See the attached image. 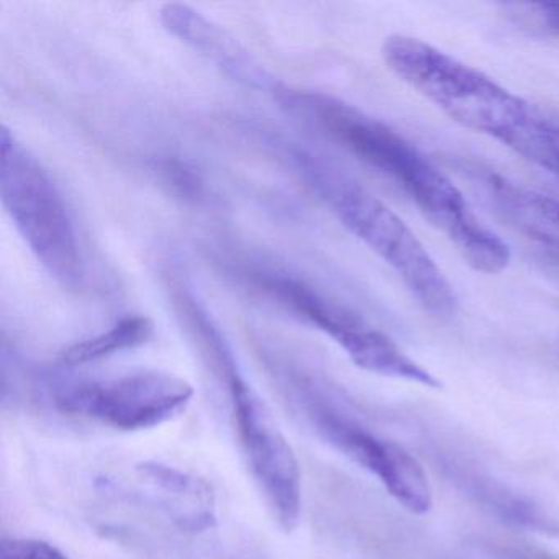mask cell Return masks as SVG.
Instances as JSON below:
<instances>
[{
    "label": "cell",
    "instance_id": "1",
    "mask_svg": "<svg viewBox=\"0 0 559 559\" xmlns=\"http://www.w3.org/2000/svg\"><path fill=\"white\" fill-rule=\"evenodd\" d=\"M313 188L333 214L401 277L418 306L437 320H451L460 300L443 271L414 231L384 202L312 156L300 158Z\"/></svg>",
    "mask_w": 559,
    "mask_h": 559
},
{
    "label": "cell",
    "instance_id": "2",
    "mask_svg": "<svg viewBox=\"0 0 559 559\" xmlns=\"http://www.w3.org/2000/svg\"><path fill=\"white\" fill-rule=\"evenodd\" d=\"M389 70L464 129L500 143L533 112L532 107L483 71L407 35L382 45Z\"/></svg>",
    "mask_w": 559,
    "mask_h": 559
},
{
    "label": "cell",
    "instance_id": "3",
    "mask_svg": "<svg viewBox=\"0 0 559 559\" xmlns=\"http://www.w3.org/2000/svg\"><path fill=\"white\" fill-rule=\"evenodd\" d=\"M0 195L44 270L61 286L80 287L84 261L70 207L50 173L5 127L0 132Z\"/></svg>",
    "mask_w": 559,
    "mask_h": 559
},
{
    "label": "cell",
    "instance_id": "4",
    "mask_svg": "<svg viewBox=\"0 0 559 559\" xmlns=\"http://www.w3.org/2000/svg\"><path fill=\"white\" fill-rule=\"evenodd\" d=\"M194 397L186 379L162 371H135L112 378L68 382L57 405L71 415L122 431L159 427L185 414Z\"/></svg>",
    "mask_w": 559,
    "mask_h": 559
},
{
    "label": "cell",
    "instance_id": "5",
    "mask_svg": "<svg viewBox=\"0 0 559 559\" xmlns=\"http://www.w3.org/2000/svg\"><path fill=\"white\" fill-rule=\"evenodd\" d=\"M225 362L235 424L248 466L280 525L293 532L302 513L299 460L266 402L245 381L230 358Z\"/></svg>",
    "mask_w": 559,
    "mask_h": 559
},
{
    "label": "cell",
    "instance_id": "6",
    "mask_svg": "<svg viewBox=\"0 0 559 559\" xmlns=\"http://www.w3.org/2000/svg\"><path fill=\"white\" fill-rule=\"evenodd\" d=\"M266 289L280 302L333 340L358 368L384 378L440 389L441 382L381 330L299 281L271 277Z\"/></svg>",
    "mask_w": 559,
    "mask_h": 559
},
{
    "label": "cell",
    "instance_id": "7",
    "mask_svg": "<svg viewBox=\"0 0 559 559\" xmlns=\"http://www.w3.org/2000/svg\"><path fill=\"white\" fill-rule=\"evenodd\" d=\"M317 425L336 450L372 474L404 509L415 515L430 512L433 507L430 480L420 461L402 444L378 437L335 412H317Z\"/></svg>",
    "mask_w": 559,
    "mask_h": 559
},
{
    "label": "cell",
    "instance_id": "8",
    "mask_svg": "<svg viewBox=\"0 0 559 559\" xmlns=\"http://www.w3.org/2000/svg\"><path fill=\"white\" fill-rule=\"evenodd\" d=\"M159 21L169 35L204 57L230 80L276 96L284 90L277 78L238 38L195 9L173 2L163 5Z\"/></svg>",
    "mask_w": 559,
    "mask_h": 559
},
{
    "label": "cell",
    "instance_id": "9",
    "mask_svg": "<svg viewBox=\"0 0 559 559\" xmlns=\"http://www.w3.org/2000/svg\"><path fill=\"white\" fill-rule=\"evenodd\" d=\"M497 214L530 240L559 253V201L507 181L493 173L471 169Z\"/></svg>",
    "mask_w": 559,
    "mask_h": 559
},
{
    "label": "cell",
    "instance_id": "10",
    "mask_svg": "<svg viewBox=\"0 0 559 559\" xmlns=\"http://www.w3.org/2000/svg\"><path fill=\"white\" fill-rule=\"evenodd\" d=\"M444 471L454 486L467 497L512 525L523 526L546 535H559L558 520L552 519L538 503L500 480L454 460L444 461Z\"/></svg>",
    "mask_w": 559,
    "mask_h": 559
},
{
    "label": "cell",
    "instance_id": "11",
    "mask_svg": "<svg viewBox=\"0 0 559 559\" xmlns=\"http://www.w3.org/2000/svg\"><path fill=\"white\" fill-rule=\"evenodd\" d=\"M139 474L162 496L169 515L182 530L205 532L214 528L215 496L211 484L178 467L162 463H143Z\"/></svg>",
    "mask_w": 559,
    "mask_h": 559
},
{
    "label": "cell",
    "instance_id": "12",
    "mask_svg": "<svg viewBox=\"0 0 559 559\" xmlns=\"http://www.w3.org/2000/svg\"><path fill=\"white\" fill-rule=\"evenodd\" d=\"M152 320L142 316H129L120 319L107 332L91 336L83 342L74 343L61 353L60 361L67 366L87 365L109 358L116 353L136 348L152 340Z\"/></svg>",
    "mask_w": 559,
    "mask_h": 559
},
{
    "label": "cell",
    "instance_id": "13",
    "mask_svg": "<svg viewBox=\"0 0 559 559\" xmlns=\"http://www.w3.org/2000/svg\"><path fill=\"white\" fill-rule=\"evenodd\" d=\"M502 143L526 162L559 176V123L533 110Z\"/></svg>",
    "mask_w": 559,
    "mask_h": 559
},
{
    "label": "cell",
    "instance_id": "14",
    "mask_svg": "<svg viewBox=\"0 0 559 559\" xmlns=\"http://www.w3.org/2000/svg\"><path fill=\"white\" fill-rule=\"evenodd\" d=\"M0 559H70L60 548L37 538H9L0 545Z\"/></svg>",
    "mask_w": 559,
    "mask_h": 559
},
{
    "label": "cell",
    "instance_id": "15",
    "mask_svg": "<svg viewBox=\"0 0 559 559\" xmlns=\"http://www.w3.org/2000/svg\"><path fill=\"white\" fill-rule=\"evenodd\" d=\"M538 15L542 17L543 24L552 34L559 35V2H543L536 5Z\"/></svg>",
    "mask_w": 559,
    "mask_h": 559
},
{
    "label": "cell",
    "instance_id": "16",
    "mask_svg": "<svg viewBox=\"0 0 559 559\" xmlns=\"http://www.w3.org/2000/svg\"><path fill=\"white\" fill-rule=\"evenodd\" d=\"M500 559H552L542 552L526 551V549L506 548L499 551Z\"/></svg>",
    "mask_w": 559,
    "mask_h": 559
}]
</instances>
